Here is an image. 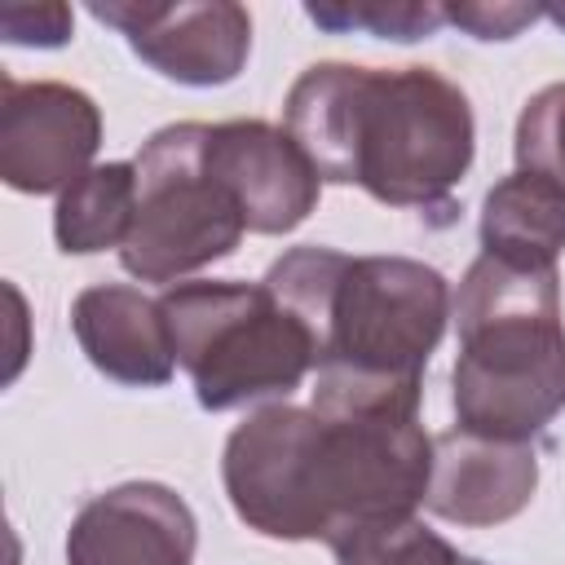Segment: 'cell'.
<instances>
[{
  "label": "cell",
  "instance_id": "obj_1",
  "mask_svg": "<svg viewBox=\"0 0 565 565\" xmlns=\"http://www.w3.org/2000/svg\"><path fill=\"white\" fill-rule=\"evenodd\" d=\"M433 472L419 415H318L269 402L221 455L234 516L282 543H331L353 525L415 516Z\"/></svg>",
  "mask_w": 565,
  "mask_h": 565
},
{
  "label": "cell",
  "instance_id": "obj_2",
  "mask_svg": "<svg viewBox=\"0 0 565 565\" xmlns=\"http://www.w3.org/2000/svg\"><path fill=\"white\" fill-rule=\"evenodd\" d=\"M318 349V415H419L424 366L450 322V282L411 256L291 247L260 278Z\"/></svg>",
  "mask_w": 565,
  "mask_h": 565
},
{
  "label": "cell",
  "instance_id": "obj_3",
  "mask_svg": "<svg viewBox=\"0 0 565 565\" xmlns=\"http://www.w3.org/2000/svg\"><path fill=\"white\" fill-rule=\"evenodd\" d=\"M282 128L322 181L384 207H446L477 154L472 102L433 66L313 62L287 88Z\"/></svg>",
  "mask_w": 565,
  "mask_h": 565
},
{
  "label": "cell",
  "instance_id": "obj_4",
  "mask_svg": "<svg viewBox=\"0 0 565 565\" xmlns=\"http://www.w3.org/2000/svg\"><path fill=\"white\" fill-rule=\"evenodd\" d=\"M459 353L450 371L455 428L530 441L565 411L561 274L477 256L450 305Z\"/></svg>",
  "mask_w": 565,
  "mask_h": 565
},
{
  "label": "cell",
  "instance_id": "obj_5",
  "mask_svg": "<svg viewBox=\"0 0 565 565\" xmlns=\"http://www.w3.org/2000/svg\"><path fill=\"white\" fill-rule=\"evenodd\" d=\"M159 309L177 366H185L203 411L287 402L318 366L309 327L265 282H172Z\"/></svg>",
  "mask_w": 565,
  "mask_h": 565
},
{
  "label": "cell",
  "instance_id": "obj_6",
  "mask_svg": "<svg viewBox=\"0 0 565 565\" xmlns=\"http://www.w3.org/2000/svg\"><path fill=\"white\" fill-rule=\"evenodd\" d=\"M212 124L181 119L146 137L137 150V212L119 247V265L137 282H181L185 274L234 256L247 221L207 163Z\"/></svg>",
  "mask_w": 565,
  "mask_h": 565
},
{
  "label": "cell",
  "instance_id": "obj_7",
  "mask_svg": "<svg viewBox=\"0 0 565 565\" xmlns=\"http://www.w3.org/2000/svg\"><path fill=\"white\" fill-rule=\"evenodd\" d=\"M102 146L97 102L62 79H0V177L18 194H62Z\"/></svg>",
  "mask_w": 565,
  "mask_h": 565
},
{
  "label": "cell",
  "instance_id": "obj_8",
  "mask_svg": "<svg viewBox=\"0 0 565 565\" xmlns=\"http://www.w3.org/2000/svg\"><path fill=\"white\" fill-rule=\"evenodd\" d=\"M88 13L115 26L154 75L185 88H221L238 79L252 53V18L234 0H207V4L110 0V4H88Z\"/></svg>",
  "mask_w": 565,
  "mask_h": 565
},
{
  "label": "cell",
  "instance_id": "obj_9",
  "mask_svg": "<svg viewBox=\"0 0 565 565\" xmlns=\"http://www.w3.org/2000/svg\"><path fill=\"white\" fill-rule=\"evenodd\" d=\"M207 163L234 194L247 234H291L318 207L322 177L287 128L265 119H225L207 132Z\"/></svg>",
  "mask_w": 565,
  "mask_h": 565
},
{
  "label": "cell",
  "instance_id": "obj_10",
  "mask_svg": "<svg viewBox=\"0 0 565 565\" xmlns=\"http://www.w3.org/2000/svg\"><path fill=\"white\" fill-rule=\"evenodd\" d=\"M199 521L159 481H124L93 494L66 530V565H190Z\"/></svg>",
  "mask_w": 565,
  "mask_h": 565
},
{
  "label": "cell",
  "instance_id": "obj_11",
  "mask_svg": "<svg viewBox=\"0 0 565 565\" xmlns=\"http://www.w3.org/2000/svg\"><path fill=\"white\" fill-rule=\"evenodd\" d=\"M539 490V455L530 441H499L481 433H437L424 508L450 525H503L530 508Z\"/></svg>",
  "mask_w": 565,
  "mask_h": 565
},
{
  "label": "cell",
  "instance_id": "obj_12",
  "mask_svg": "<svg viewBox=\"0 0 565 565\" xmlns=\"http://www.w3.org/2000/svg\"><path fill=\"white\" fill-rule=\"evenodd\" d=\"M71 331L84 358L115 384L159 388L177 371L163 309L137 287L124 282L84 287L71 305Z\"/></svg>",
  "mask_w": 565,
  "mask_h": 565
},
{
  "label": "cell",
  "instance_id": "obj_13",
  "mask_svg": "<svg viewBox=\"0 0 565 565\" xmlns=\"http://www.w3.org/2000/svg\"><path fill=\"white\" fill-rule=\"evenodd\" d=\"M481 252L521 269H556V256L565 252V190L512 172L486 190L481 203Z\"/></svg>",
  "mask_w": 565,
  "mask_h": 565
},
{
  "label": "cell",
  "instance_id": "obj_14",
  "mask_svg": "<svg viewBox=\"0 0 565 565\" xmlns=\"http://www.w3.org/2000/svg\"><path fill=\"white\" fill-rule=\"evenodd\" d=\"M137 212V168L93 163L75 185L57 194L53 207V238L66 256H93L106 247H124Z\"/></svg>",
  "mask_w": 565,
  "mask_h": 565
},
{
  "label": "cell",
  "instance_id": "obj_15",
  "mask_svg": "<svg viewBox=\"0 0 565 565\" xmlns=\"http://www.w3.org/2000/svg\"><path fill=\"white\" fill-rule=\"evenodd\" d=\"M335 565H463V552L428 530L419 516L366 521L327 543Z\"/></svg>",
  "mask_w": 565,
  "mask_h": 565
},
{
  "label": "cell",
  "instance_id": "obj_16",
  "mask_svg": "<svg viewBox=\"0 0 565 565\" xmlns=\"http://www.w3.org/2000/svg\"><path fill=\"white\" fill-rule=\"evenodd\" d=\"M305 18L318 22L322 31L349 35V31H371L380 40H428L446 22V4H415V0H353V4H305Z\"/></svg>",
  "mask_w": 565,
  "mask_h": 565
},
{
  "label": "cell",
  "instance_id": "obj_17",
  "mask_svg": "<svg viewBox=\"0 0 565 565\" xmlns=\"http://www.w3.org/2000/svg\"><path fill=\"white\" fill-rule=\"evenodd\" d=\"M512 154L516 172L543 177L565 190V84H547L521 106Z\"/></svg>",
  "mask_w": 565,
  "mask_h": 565
},
{
  "label": "cell",
  "instance_id": "obj_18",
  "mask_svg": "<svg viewBox=\"0 0 565 565\" xmlns=\"http://www.w3.org/2000/svg\"><path fill=\"white\" fill-rule=\"evenodd\" d=\"M71 9L66 4H4L0 9V31L4 44H26V49H62L71 40Z\"/></svg>",
  "mask_w": 565,
  "mask_h": 565
},
{
  "label": "cell",
  "instance_id": "obj_19",
  "mask_svg": "<svg viewBox=\"0 0 565 565\" xmlns=\"http://www.w3.org/2000/svg\"><path fill=\"white\" fill-rule=\"evenodd\" d=\"M539 18V4H446V22L463 26L472 40H512L521 26Z\"/></svg>",
  "mask_w": 565,
  "mask_h": 565
},
{
  "label": "cell",
  "instance_id": "obj_20",
  "mask_svg": "<svg viewBox=\"0 0 565 565\" xmlns=\"http://www.w3.org/2000/svg\"><path fill=\"white\" fill-rule=\"evenodd\" d=\"M543 13H547V18H552V22H556V26H565V4H547V9H543Z\"/></svg>",
  "mask_w": 565,
  "mask_h": 565
},
{
  "label": "cell",
  "instance_id": "obj_21",
  "mask_svg": "<svg viewBox=\"0 0 565 565\" xmlns=\"http://www.w3.org/2000/svg\"><path fill=\"white\" fill-rule=\"evenodd\" d=\"M463 565H486V561H477V556H463Z\"/></svg>",
  "mask_w": 565,
  "mask_h": 565
}]
</instances>
